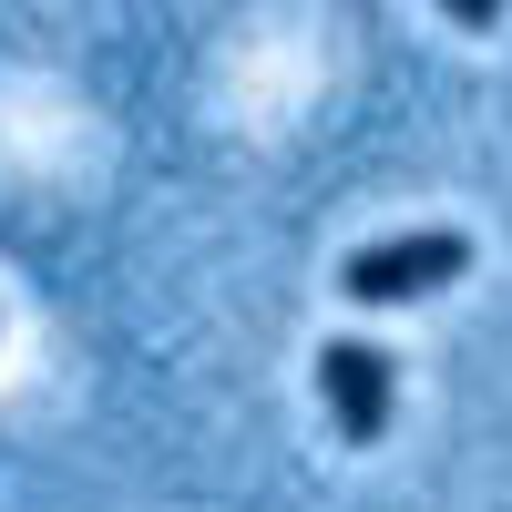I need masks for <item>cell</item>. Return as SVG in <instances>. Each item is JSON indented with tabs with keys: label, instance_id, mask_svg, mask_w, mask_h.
I'll list each match as a JSON object with an SVG mask.
<instances>
[{
	"label": "cell",
	"instance_id": "1",
	"mask_svg": "<svg viewBox=\"0 0 512 512\" xmlns=\"http://www.w3.org/2000/svg\"><path fill=\"white\" fill-rule=\"evenodd\" d=\"M472 267V236L461 226H410V236H369L349 267H338V297L359 308H410V297H441Z\"/></svg>",
	"mask_w": 512,
	"mask_h": 512
},
{
	"label": "cell",
	"instance_id": "2",
	"mask_svg": "<svg viewBox=\"0 0 512 512\" xmlns=\"http://www.w3.org/2000/svg\"><path fill=\"white\" fill-rule=\"evenodd\" d=\"M318 410L349 451H379L390 441V410H400V359L379 338H328L318 349Z\"/></svg>",
	"mask_w": 512,
	"mask_h": 512
},
{
	"label": "cell",
	"instance_id": "3",
	"mask_svg": "<svg viewBox=\"0 0 512 512\" xmlns=\"http://www.w3.org/2000/svg\"><path fill=\"white\" fill-rule=\"evenodd\" d=\"M502 11H512V0H441V21H451V31H492Z\"/></svg>",
	"mask_w": 512,
	"mask_h": 512
}]
</instances>
